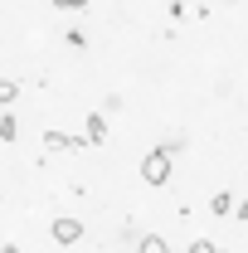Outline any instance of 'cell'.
I'll return each instance as SVG.
<instances>
[{
	"label": "cell",
	"instance_id": "9c48e42d",
	"mask_svg": "<svg viewBox=\"0 0 248 253\" xmlns=\"http://www.w3.org/2000/svg\"><path fill=\"white\" fill-rule=\"evenodd\" d=\"M190 253H219V244H209V239H195V244H190Z\"/></svg>",
	"mask_w": 248,
	"mask_h": 253
},
{
	"label": "cell",
	"instance_id": "30bf717a",
	"mask_svg": "<svg viewBox=\"0 0 248 253\" xmlns=\"http://www.w3.org/2000/svg\"><path fill=\"white\" fill-rule=\"evenodd\" d=\"M54 5H59V10H83L88 0H54Z\"/></svg>",
	"mask_w": 248,
	"mask_h": 253
},
{
	"label": "cell",
	"instance_id": "6da1fadb",
	"mask_svg": "<svg viewBox=\"0 0 248 253\" xmlns=\"http://www.w3.org/2000/svg\"><path fill=\"white\" fill-rule=\"evenodd\" d=\"M170 151H175V146L146 151V161H141V180H146V185H165V180H170Z\"/></svg>",
	"mask_w": 248,
	"mask_h": 253
},
{
	"label": "cell",
	"instance_id": "8fae6325",
	"mask_svg": "<svg viewBox=\"0 0 248 253\" xmlns=\"http://www.w3.org/2000/svg\"><path fill=\"white\" fill-rule=\"evenodd\" d=\"M0 253H20V249H15V244H5V249H0Z\"/></svg>",
	"mask_w": 248,
	"mask_h": 253
},
{
	"label": "cell",
	"instance_id": "8992f818",
	"mask_svg": "<svg viewBox=\"0 0 248 253\" xmlns=\"http://www.w3.org/2000/svg\"><path fill=\"white\" fill-rule=\"evenodd\" d=\"M229 210H234V195H229V190H219L214 200H209V214H229Z\"/></svg>",
	"mask_w": 248,
	"mask_h": 253
},
{
	"label": "cell",
	"instance_id": "ba28073f",
	"mask_svg": "<svg viewBox=\"0 0 248 253\" xmlns=\"http://www.w3.org/2000/svg\"><path fill=\"white\" fill-rule=\"evenodd\" d=\"M15 136H20V126H15L10 112H5V117H0V141H15Z\"/></svg>",
	"mask_w": 248,
	"mask_h": 253
},
{
	"label": "cell",
	"instance_id": "52a82bcc",
	"mask_svg": "<svg viewBox=\"0 0 248 253\" xmlns=\"http://www.w3.org/2000/svg\"><path fill=\"white\" fill-rule=\"evenodd\" d=\"M15 97H20V83L15 78H0V107H10Z\"/></svg>",
	"mask_w": 248,
	"mask_h": 253
},
{
	"label": "cell",
	"instance_id": "5b68a950",
	"mask_svg": "<svg viewBox=\"0 0 248 253\" xmlns=\"http://www.w3.org/2000/svg\"><path fill=\"white\" fill-rule=\"evenodd\" d=\"M136 253H170V244H165L161 234H146V239L136 244Z\"/></svg>",
	"mask_w": 248,
	"mask_h": 253
},
{
	"label": "cell",
	"instance_id": "7a4b0ae2",
	"mask_svg": "<svg viewBox=\"0 0 248 253\" xmlns=\"http://www.w3.org/2000/svg\"><path fill=\"white\" fill-rule=\"evenodd\" d=\"M78 146H88V141L83 136H68V131H54V126L44 131V151H78Z\"/></svg>",
	"mask_w": 248,
	"mask_h": 253
},
{
	"label": "cell",
	"instance_id": "3957f363",
	"mask_svg": "<svg viewBox=\"0 0 248 253\" xmlns=\"http://www.w3.org/2000/svg\"><path fill=\"white\" fill-rule=\"evenodd\" d=\"M88 131H83V141H88V146H102V141H107V117H102V112H88Z\"/></svg>",
	"mask_w": 248,
	"mask_h": 253
},
{
	"label": "cell",
	"instance_id": "277c9868",
	"mask_svg": "<svg viewBox=\"0 0 248 253\" xmlns=\"http://www.w3.org/2000/svg\"><path fill=\"white\" fill-rule=\"evenodd\" d=\"M78 239H83L78 219H54V244H78Z\"/></svg>",
	"mask_w": 248,
	"mask_h": 253
}]
</instances>
